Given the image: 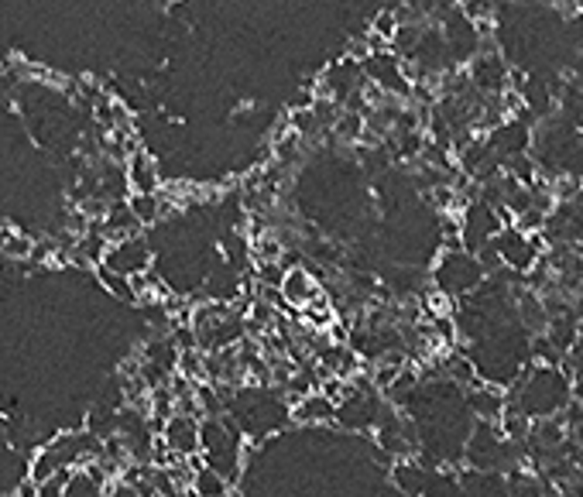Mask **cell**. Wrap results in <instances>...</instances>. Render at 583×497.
Masks as SVG:
<instances>
[{"label": "cell", "mask_w": 583, "mask_h": 497, "mask_svg": "<svg viewBox=\"0 0 583 497\" xmlns=\"http://www.w3.org/2000/svg\"><path fill=\"white\" fill-rule=\"evenodd\" d=\"M432 278H436V292L449 295V298H464V295H473L488 281V272L471 250H443L439 268H436Z\"/></svg>", "instance_id": "cell-1"}, {"label": "cell", "mask_w": 583, "mask_h": 497, "mask_svg": "<svg viewBox=\"0 0 583 497\" xmlns=\"http://www.w3.org/2000/svg\"><path fill=\"white\" fill-rule=\"evenodd\" d=\"M473 90L480 96H505L512 90V66L501 59V52L494 55H477L471 66H467Z\"/></svg>", "instance_id": "cell-2"}, {"label": "cell", "mask_w": 583, "mask_h": 497, "mask_svg": "<svg viewBox=\"0 0 583 497\" xmlns=\"http://www.w3.org/2000/svg\"><path fill=\"white\" fill-rule=\"evenodd\" d=\"M161 439H165V446L182 456V460H193V456H200L202 452V422L196 415H172L168 422H165V429H161Z\"/></svg>", "instance_id": "cell-3"}, {"label": "cell", "mask_w": 583, "mask_h": 497, "mask_svg": "<svg viewBox=\"0 0 583 497\" xmlns=\"http://www.w3.org/2000/svg\"><path fill=\"white\" fill-rule=\"evenodd\" d=\"M103 265L113 268V272L131 274V278H135V274L152 272V250H148V244H144V237H131V240L113 244Z\"/></svg>", "instance_id": "cell-4"}, {"label": "cell", "mask_w": 583, "mask_h": 497, "mask_svg": "<svg viewBox=\"0 0 583 497\" xmlns=\"http://www.w3.org/2000/svg\"><path fill=\"white\" fill-rule=\"evenodd\" d=\"M292 408V419L299 422V426H330V422H337L340 419V405L330 398V395H323V391H313V395H306V398H299Z\"/></svg>", "instance_id": "cell-5"}, {"label": "cell", "mask_w": 583, "mask_h": 497, "mask_svg": "<svg viewBox=\"0 0 583 497\" xmlns=\"http://www.w3.org/2000/svg\"><path fill=\"white\" fill-rule=\"evenodd\" d=\"M316 298H319V285H316L313 272H309V268H289L285 281H282V302H285L289 309L306 313Z\"/></svg>", "instance_id": "cell-6"}, {"label": "cell", "mask_w": 583, "mask_h": 497, "mask_svg": "<svg viewBox=\"0 0 583 497\" xmlns=\"http://www.w3.org/2000/svg\"><path fill=\"white\" fill-rule=\"evenodd\" d=\"M124 168H127V185H131V192H137V196H155V192H161V175H158V165L148 151L131 155V161H127Z\"/></svg>", "instance_id": "cell-7"}, {"label": "cell", "mask_w": 583, "mask_h": 497, "mask_svg": "<svg viewBox=\"0 0 583 497\" xmlns=\"http://www.w3.org/2000/svg\"><path fill=\"white\" fill-rule=\"evenodd\" d=\"M103 233L111 237V244H120V240H131V237H141V220L135 216V209L127 206V200H120V203L111 206V213H107V220H103Z\"/></svg>", "instance_id": "cell-8"}, {"label": "cell", "mask_w": 583, "mask_h": 497, "mask_svg": "<svg viewBox=\"0 0 583 497\" xmlns=\"http://www.w3.org/2000/svg\"><path fill=\"white\" fill-rule=\"evenodd\" d=\"M230 480H226L217 467H209V463H202L200 470H196V477H193V491H189V497H230Z\"/></svg>", "instance_id": "cell-9"}, {"label": "cell", "mask_w": 583, "mask_h": 497, "mask_svg": "<svg viewBox=\"0 0 583 497\" xmlns=\"http://www.w3.org/2000/svg\"><path fill=\"white\" fill-rule=\"evenodd\" d=\"M93 274H96V281H100L113 298H120V302H137V289H135V278H131V274L113 272L107 265H100Z\"/></svg>", "instance_id": "cell-10"}, {"label": "cell", "mask_w": 583, "mask_h": 497, "mask_svg": "<svg viewBox=\"0 0 583 497\" xmlns=\"http://www.w3.org/2000/svg\"><path fill=\"white\" fill-rule=\"evenodd\" d=\"M38 240H31L28 233H18L14 226H4V257L7 261H31Z\"/></svg>", "instance_id": "cell-11"}, {"label": "cell", "mask_w": 583, "mask_h": 497, "mask_svg": "<svg viewBox=\"0 0 583 497\" xmlns=\"http://www.w3.org/2000/svg\"><path fill=\"white\" fill-rule=\"evenodd\" d=\"M127 206L135 209V216L141 220V226H155L158 220H161V213H165L161 192H155V196H137V192H131V196H127Z\"/></svg>", "instance_id": "cell-12"}, {"label": "cell", "mask_w": 583, "mask_h": 497, "mask_svg": "<svg viewBox=\"0 0 583 497\" xmlns=\"http://www.w3.org/2000/svg\"><path fill=\"white\" fill-rule=\"evenodd\" d=\"M398 28H402V18H398L395 11H378L374 21H371V31H374L378 38H384V42H395Z\"/></svg>", "instance_id": "cell-13"}, {"label": "cell", "mask_w": 583, "mask_h": 497, "mask_svg": "<svg viewBox=\"0 0 583 497\" xmlns=\"http://www.w3.org/2000/svg\"><path fill=\"white\" fill-rule=\"evenodd\" d=\"M497 4H501V0H460L464 14H467L473 24L494 21V14H497Z\"/></svg>", "instance_id": "cell-14"}, {"label": "cell", "mask_w": 583, "mask_h": 497, "mask_svg": "<svg viewBox=\"0 0 583 497\" xmlns=\"http://www.w3.org/2000/svg\"><path fill=\"white\" fill-rule=\"evenodd\" d=\"M107 497H141L137 484H127V480H113L107 487Z\"/></svg>", "instance_id": "cell-15"}, {"label": "cell", "mask_w": 583, "mask_h": 497, "mask_svg": "<svg viewBox=\"0 0 583 497\" xmlns=\"http://www.w3.org/2000/svg\"><path fill=\"white\" fill-rule=\"evenodd\" d=\"M158 497H165V494H158Z\"/></svg>", "instance_id": "cell-16"}]
</instances>
